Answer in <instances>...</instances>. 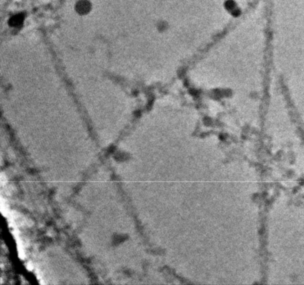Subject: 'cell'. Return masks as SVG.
I'll list each match as a JSON object with an SVG mask.
<instances>
[{
    "label": "cell",
    "mask_w": 304,
    "mask_h": 285,
    "mask_svg": "<svg viewBox=\"0 0 304 285\" xmlns=\"http://www.w3.org/2000/svg\"><path fill=\"white\" fill-rule=\"evenodd\" d=\"M1 212L4 217H7L8 214H9V208L4 203V200L3 198L1 199Z\"/></svg>",
    "instance_id": "1"
},
{
    "label": "cell",
    "mask_w": 304,
    "mask_h": 285,
    "mask_svg": "<svg viewBox=\"0 0 304 285\" xmlns=\"http://www.w3.org/2000/svg\"><path fill=\"white\" fill-rule=\"evenodd\" d=\"M6 182H7V179L5 178V176H4V174H1V184H2V186H4V184L6 183Z\"/></svg>",
    "instance_id": "2"
},
{
    "label": "cell",
    "mask_w": 304,
    "mask_h": 285,
    "mask_svg": "<svg viewBox=\"0 0 304 285\" xmlns=\"http://www.w3.org/2000/svg\"><path fill=\"white\" fill-rule=\"evenodd\" d=\"M25 267H26V268L28 269V270H32L33 268H34V266L32 265V263L30 262H27L25 264Z\"/></svg>",
    "instance_id": "3"
}]
</instances>
